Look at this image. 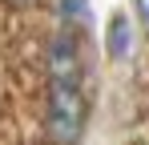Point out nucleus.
I'll use <instances>...</instances> for the list:
<instances>
[{"instance_id": "4", "label": "nucleus", "mask_w": 149, "mask_h": 145, "mask_svg": "<svg viewBox=\"0 0 149 145\" xmlns=\"http://www.w3.org/2000/svg\"><path fill=\"white\" fill-rule=\"evenodd\" d=\"M137 16L145 20V28H149V0H137Z\"/></svg>"}, {"instance_id": "1", "label": "nucleus", "mask_w": 149, "mask_h": 145, "mask_svg": "<svg viewBox=\"0 0 149 145\" xmlns=\"http://www.w3.org/2000/svg\"><path fill=\"white\" fill-rule=\"evenodd\" d=\"M85 133V81H52L49 89V137L77 145Z\"/></svg>"}, {"instance_id": "2", "label": "nucleus", "mask_w": 149, "mask_h": 145, "mask_svg": "<svg viewBox=\"0 0 149 145\" xmlns=\"http://www.w3.org/2000/svg\"><path fill=\"white\" fill-rule=\"evenodd\" d=\"M105 52L113 61H129V52H133V20H129V12H113L105 20Z\"/></svg>"}, {"instance_id": "5", "label": "nucleus", "mask_w": 149, "mask_h": 145, "mask_svg": "<svg viewBox=\"0 0 149 145\" xmlns=\"http://www.w3.org/2000/svg\"><path fill=\"white\" fill-rule=\"evenodd\" d=\"M12 4H16V8H28V4H36V0H12Z\"/></svg>"}, {"instance_id": "3", "label": "nucleus", "mask_w": 149, "mask_h": 145, "mask_svg": "<svg viewBox=\"0 0 149 145\" xmlns=\"http://www.w3.org/2000/svg\"><path fill=\"white\" fill-rule=\"evenodd\" d=\"M85 8H89V0H61V16H65V28H73L77 20H85Z\"/></svg>"}]
</instances>
